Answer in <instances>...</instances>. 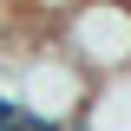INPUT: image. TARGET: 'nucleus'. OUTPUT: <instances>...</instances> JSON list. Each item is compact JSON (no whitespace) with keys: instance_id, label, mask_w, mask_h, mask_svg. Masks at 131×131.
Listing matches in <instances>:
<instances>
[{"instance_id":"obj_1","label":"nucleus","mask_w":131,"mask_h":131,"mask_svg":"<svg viewBox=\"0 0 131 131\" xmlns=\"http://www.w3.org/2000/svg\"><path fill=\"white\" fill-rule=\"evenodd\" d=\"M72 52L98 72H131V7L125 0H92L72 26Z\"/></svg>"}]
</instances>
